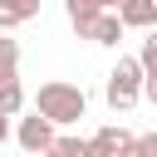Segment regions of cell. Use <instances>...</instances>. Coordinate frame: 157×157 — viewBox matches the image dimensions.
Returning a JSON list of instances; mask_svg holds the SVG:
<instances>
[{"label": "cell", "mask_w": 157, "mask_h": 157, "mask_svg": "<svg viewBox=\"0 0 157 157\" xmlns=\"http://www.w3.org/2000/svg\"><path fill=\"white\" fill-rule=\"evenodd\" d=\"M34 113H44L54 128H69V123H78V118L88 113V98H83L78 83L49 78V83H39V93H34Z\"/></svg>", "instance_id": "cell-1"}, {"label": "cell", "mask_w": 157, "mask_h": 157, "mask_svg": "<svg viewBox=\"0 0 157 157\" xmlns=\"http://www.w3.org/2000/svg\"><path fill=\"white\" fill-rule=\"evenodd\" d=\"M64 5H69V25L78 29V39H93L103 49H118V39H123L118 10H98V5H78V0H64Z\"/></svg>", "instance_id": "cell-2"}, {"label": "cell", "mask_w": 157, "mask_h": 157, "mask_svg": "<svg viewBox=\"0 0 157 157\" xmlns=\"http://www.w3.org/2000/svg\"><path fill=\"white\" fill-rule=\"evenodd\" d=\"M142 64H137V54H118V64L108 69V83H103V98H108V108L113 113H123V108H132L137 98H142Z\"/></svg>", "instance_id": "cell-3"}, {"label": "cell", "mask_w": 157, "mask_h": 157, "mask_svg": "<svg viewBox=\"0 0 157 157\" xmlns=\"http://www.w3.org/2000/svg\"><path fill=\"white\" fill-rule=\"evenodd\" d=\"M15 137H20V152H39V157H44V147L54 142V123H49L44 113H29V118H20Z\"/></svg>", "instance_id": "cell-4"}, {"label": "cell", "mask_w": 157, "mask_h": 157, "mask_svg": "<svg viewBox=\"0 0 157 157\" xmlns=\"http://www.w3.org/2000/svg\"><path fill=\"white\" fill-rule=\"evenodd\" d=\"M128 142H132V132L118 128V123H108V128H98V132L88 137V157H123Z\"/></svg>", "instance_id": "cell-5"}, {"label": "cell", "mask_w": 157, "mask_h": 157, "mask_svg": "<svg viewBox=\"0 0 157 157\" xmlns=\"http://www.w3.org/2000/svg\"><path fill=\"white\" fill-rule=\"evenodd\" d=\"M118 20H123V29H152L157 25V0H123Z\"/></svg>", "instance_id": "cell-6"}, {"label": "cell", "mask_w": 157, "mask_h": 157, "mask_svg": "<svg viewBox=\"0 0 157 157\" xmlns=\"http://www.w3.org/2000/svg\"><path fill=\"white\" fill-rule=\"evenodd\" d=\"M39 5H44V0H0V29H15V25H25V20H34Z\"/></svg>", "instance_id": "cell-7"}, {"label": "cell", "mask_w": 157, "mask_h": 157, "mask_svg": "<svg viewBox=\"0 0 157 157\" xmlns=\"http://www.w3.org/2000/svg\"><path fill=\"white\" fill-rule=\"evenodd\" d=\"M5 78H20V39H10L0 29V83Z\"/></svg>", "instance_id": "cell-8"}, {"label": "cell", "mask_w": 157, "mask_h": 157, "mask_svg": "<svg viewBox=\"0 0 157 157\" xmlns=\"http://www.w3.org/2000/svg\"><path fill=\"white\" fill-rule=\"evenodd\" d=\"M44 157H88V137H59L54 132V142L44 147Z\"/></svg>", "instance_id": "cell-9"}, {"label": "cell", "mask_w": 157, "mask_h": 157, "mask_svg": "<svg viewBox=\"0 0 157 157\" xmlns=\"http://www.w3.org/2000/svg\"><path fill=\"white\" fill-rule=\"evenodd\" d=\"M20 108H25V88H20V78H5V83H0V113L15 118Z\"/></svg>", "instance_id": "cell-10"}, {"label": "cell", "mask_w": 157, "mask_h": 157, "mask_svg": "<svg viewBox=\"0 0 157 157\" xmlns=\"http://www.w3.org/2000/svg\"><path fill=\"white\" fill-rule=\"evenodd\" d=\"M137 64H142L147 78H157V25L147 29V39H142V49H137Z\"/></svg>", "instance_id": "cell-11"}, {"label": "cell", "mask_w": 157, "mask_h": 157, "mask_svg": "<svg viewBox=\"0 0 157 157\" xmlns=\"http://www.w3.org/2000/svg\"><path fill=\"white\" fill-rule=\"evenodd\" d=\"M123 157H157V132H137V137L123 147Z\"/></svg>", "instance_id": "cell-12"}, {"label": "cell", "mask_w": 157, "mask_h": 157, "mask_svg": "<svg viewBox=\"0 0 157 157\" xmlns=\"http://www.w3.org/2000/svg\"><path fill=\"white\" fill-rule=\"evenodd\" d=\"M142 98H147V103H157V78H142Z\"/></svg>", "instance_id": "cell-13"}, {"label": "cell", "mask_w": 157, "mask_h": 157, "mask_svg": "<svg viewBox=\"0 0 157 157\" xmlns=\"http://www.w3.org/2000/svg\"><path fill=\"white\" fill-rule=\"evenodd\" d=\"M78 5H98V10H118L123 0H78Z\"/></svg>", "instance_id": "cell-14"}, {"label": "cell", "mask_w": 157, "mask_h": 157, "mask_svg": "<svg viewBox=\"0 0 157 157\" xmlns=\"http://www.w3.org/2000/svg\"><path fill=\"white\" fill-rule=\"evenodd\" d=\"M10 137V113H0V142Z\"/></svg>", "instance_id": "cell-15"}, {"label": "cell", "mask_w": 157, "mask_h": 157, "mask_svg": "<svg viewBox=\"0 0 157 157\" xmlns=\"http://www.w3.org/2000/svg\"><path fill=\"white\" fill-rule=\"evenodd\" d=\"M25 157H39V152H25Z\"/></svg>", "instance_id": "cell-16"}]
</instances>
